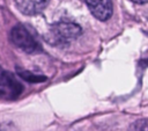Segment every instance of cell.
<instances>
[{
	"instance_id": "obj_4",
	"label": "cell",
	"mask_w": 148,
	"mask_h": 131,
	"mask_svg": "<svg viewBox=\"0 0 148 131\" xmlns=\"http://www.w3.org/2000/svg\"><path fill=\"white\" fill-rule=\"evenodd\" d=\"M90 13L99 21H106L112 15L111 0H84Z\"/></svg>"
},
{
	"instance_id": "obj_1",
	"label": "cell",
	"mask_w": 148,
	"mask_h": 131,
	"mask_svg": "<svg viewBox=\"0 0 148 131\" xmlns=\"http://www.w3.org/2000/svg\"><path fill=\"white\" fill-rule=\"evenodd\" d=\"M81 35V28L73 22H57L52 24L45 34V39L52 45H67Z\"/></svg>"
},
{
	"instance_id": "obj_6",
	"label": "cell",
	"mask_w": 148,
	"mask_h": 131,
	"mask_svg": "<svg viewBox=\"0 0 148 131\" xmlns=\"http://www.w3.org/2000/svg\"><path fill=\"white\" fill-rule=\"evenodd\" d=\"M133 2H135V3H145V2H147L148 0H132Z\"/></svg>"
},
{
	"instance_id": "obj_2",
	"label": "cell",
	"mask_w": 148,
	"mask_h": 131,
	"mask_svg": "<svg viewBox=\"0 0 148 131\" xmlns=\"http://www.w3.org/2000/svg\"><path fill=\"white\" fill-rule=\"evenodd\" d=\"M9 36H10L12 43L24 52L32 53L39 49V44L37 39L29 31V29L23 24H17L13 27Z\"/></svg>"
},
{
	"instance_id": "obj_3",
	"label": "cell",
	"mask_w": 148,
	"mask_h": 131,
	"mask_svg": "<svg viewBox=\"0 0 148 131\" xmlns=\"http://www.w3.org/2000/svg\"><path fill=\"white\" fill-rule=\"evenodd\" d=\"M21 92L22 86L16 78L9 72L0 71V96L7 100H13L17 97Z\"/></svg>"
},
{
	"instance_id": "obj_5",
	"label": "cell",
	"mask_w": 148,
	"mask_h": 131,
	"mask_svg": "<svg viewBox=\"0 0 148 131\" xmlns=\"http://www.w3.org/2000/svg\"><path fill=\"white\" fill-rule=\"evenodd\" d=\"M17 9L24 15H36L44 10L49 0H14Z\"/></svg>"
}]
</instances>
